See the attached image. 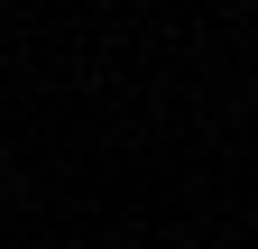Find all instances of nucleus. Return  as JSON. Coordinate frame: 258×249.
Here are the masks:
<instances>
[]
</instances>
